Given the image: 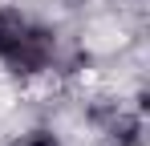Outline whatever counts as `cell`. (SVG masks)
Instances as JSON below:
<instances>
[{
    "instance_id": "1",
    "label": "cell",
    "mask_w": 150,
    "mask_h": 146,
    "mask_svg": "<svg viewBox=\"0 0 150 146\" xmlns=\"http://www.w3.org/2000/svg\"><path fill=\"white\" fill-rule=\"evenodd\" d=\"M28 16H21L16 8H0V61H8L16 45H21V37L28 33Z\"/></svg>"
},
{
    "instance_id": "2",
    "label": "cell",
    "mask_w": 150,
    "mask_h": 146,
    "mask_svg": "<svg viewBox=\"0 0 150 146\" xmlns=\"http://www.w3.org/2000/svg\"><path fill=\"white\" fill-rule=\"evenodd\" d=\"M12 146H61V142H57L53 130H28V134H21Z\"/></svg>"
}]
</instances>
